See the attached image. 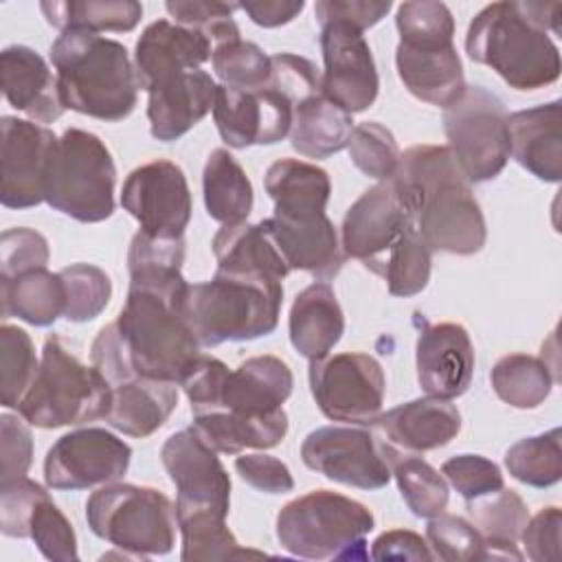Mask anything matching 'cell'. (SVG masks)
Wrapping results in <instances>:
<instances>
[{
  "mask_svg": "<svg viewBox=\"0 0 562 562\" xmlns=\"http://www.w3.org/2000/svg\"><path fill=\"white\" fill-rule=\"evenodd\" d=\"M393 178L404 189L413 224L430 250L465 257L485 246V217L448 145L408 147Z\"/></svg>",
  "mask_w": 562,
  "mask_h": 562,
  "instance_id": "cell-1",
  "label": "cell"
},
{
  "mask_svg": "<svg viewBox=\"0 0 562 562\" xmlns=\"http://www.w3.org/2000/svg\"><path fill=\"white\" fill-rule=\"evenodd\" d=\"M59 99L66 110L123 121L138 99V79L127 48L88 31H64L50 44Z\"/></svg>",
  "mask_w": 562,
  "mask_h": 562,
  "instance_id": "cell-2",
  "label": "cell"
},
{
  "mask_svg": "<svg viewBox=\"0 0 562 562\" xmlns=\"http://www.w3.org/2000/svg\"><path fill=\"white\" fill-rule=\"evenodd\" d=\"M281 303L279 279L215 270L211 281L187 288L184 318L200 347H217L272 334Z\"/></svg>",
  "mask_w": 562,
  "mask_h": 562,
  "instance_id": "cell-3",
  "label": "cell"
},
{
  "mask_svg": "<svg viewBox=\"0 0 562 562\" xmlns=\"http://www.w3.org/2000/svg\"><path fill=\"white\" fill-rule=\"evenodd\" d=\"M465 53L490 66L514 90H538L558 81L560 48L529 20L520 2H492L468 26Z\"/></svg>",
  "mask_w": 562,
  "mask_h": 562,
  "instance_id": "cell-4",
  "label": "cell"
},
{
  "mask_svg": "<svg viewBox=\"0 0 562 562\" xmlns=\"http://www.w3.org/2000/svg\"><path fill=\"white\" fill-rule=\"evenodd\" d=\"M110 400L112 391L103 373L94 364H83L59 336H48L37 375L18 406V415L35 428L79 426L105 419Z\"/></svg>",
  "mask_w": 562,
  "mask_h": 562,
  "instance_id": "cell-5",
  "label": "cell"
},
{
  "mask_svg": "<svg viewBox=\"0 0 562 562\" xmlns=\"http://www.w3.org/2000/svg\"><path fill=\"white\" fill-rule=\"evenodd\" d=\"M373 525L367 505L329 490H314L281 507L277 540L296 558L364 560L369 555L364 538Z\"/></svg>",
  "mask_w": 562,
  "mask_h": 562,
  "instance_id": "cell-6",
  "label": "cell"
},
{
  "mask_svg": "<svg viewBox=\"0 0 562 562\" xmlns=\"http://www.w3.org/2000/svg\"><path fill=\"white\" fill-rule=\"evenodd\" d=\"M86 520L94 536L134 560L165 555L176 542V505L154 487L108 483L86 501Z\"/></svg>",
  "mask_w": 562,
  "mask_h": 562,
  "instance_id": "cell-7",
  "label": "cell"
},
{
  "mask_svg": "<svg viewBox=\"0 0 562 562\" xmlns=\"http://www.w3.org/2000/svg\"><path fill=\"white\" fill-rule=\"evenodd\" d=\"M116 167L105 143L86 130H66L55 145L44 202L86 224L103 222L114 213Z\"/></svg>",
  "mask_w": 562,
  "mask_h": 562,
  "instance_id": "cell-8",
  "label": "cell"
},
{
  "mask_svg": "<svg viewBox=\"0 0 562 562\" xmlns=\"http://www.w3.org/2000/svg\"><path fill=\"white\" fill-rule=\"evenodd\" d=\"M448 149L470 182L496 178L509 160L507 110L498 94L483 86L465 92L443 110Z\"/></svg>",
  "mask_w": 562,
  "mask_h": 562,
  "instance_id": "cell-9",
  "label": "cell"
},
{
  "mask_svg": "<svg viewBox=\"0 0 562 562\" xmlns=\"http://www.w3.org/2000/svg\"><path fill=\"white\" fill-rule=\"evenodd\" d=\"M310 391L325 417L367 426L382 415L386 378L369 353H327L310 360Z\"/></svg>",
  "mask_w": 562,
  "mask_h": 562,
  "instance_id": "cell-10",
  "label": "cell"
},
{
  "mask_svg": "<svg viewBox=\"0 0 562 562\" xmlns=\"http://www.w3.org/2000/svg\"><path fill=\"white\" fill-rule=\"evenodd\" d=\"M303 463L329 481L380 490L391 481L386 441L358 426H323L312 430L301 443Z\"/></svg>",
  "mask_w": 562,
  "mask_h": 562,
  "instance_id": "cell-11",
  "label": "cell"
},
{
  "mask_svg": "<svg viewBox=\"0 0 562 562\" xmlns=\"http://www.w3.org/2000/svg\"><path fill=\"white\" fill-rule=\"evenodd\" d=\"M121 206L156 239H180L191 220V191L182 169L171 160L136 167L123 182Z\"/></svg>",
  "mask_w": 562,
  "mask_h": 562,
  "instance_id": "cell-12",
  "label": "cell"
},
{
  "mask_svg": "<svg viewBox=\"0 0 562 562\" xmlns=\"http://www.w3.org/2000/svg\"><path fill=\"white\" fill-rule=\"evenodd\" d=\"M132 448L105 428H79L61 435L46 452L44 481L50 490H86L123 479Z\"/></svg>",
  "mask_w": 562,
  "mask_h": 562,
  "instance_id": "cell-13",
  "label": "cell"
},
{
  "mask_svg": "<svg viewBox=\"0 0 562 562\" xmlns=\"http://www.w3.org/2000/svg\"><path fill=\"white\" fill-rule=\"evenodd\" d=\"M213 119L222 140L233 149L274 145L290 136L294 101L272 79L257 90L217 86Z\"/></svg>",
  "mask_w": 562,
  "mask_h": 562,
  "instance_id": "cell-14",
  "label": "cell"
},
{
  "mask_svg": "<svg viewBox=\"0 0 562 562\" xmlns=\"http://www.w3.org/2000/svg\"><path fill=\"white\" fill-rule=\"evenodd\" d=\"M411 224L413 211L404 189L395 178L382 180L347 209L340 228L342 252L375 270Z\"/></svg>",
  "mask_w": 562,
  "mask_h": 562,
  "instance_id": "cell-15",
  "label": "cell"
},
{
  "mask_svg": "<svg viewBox=\"0 0 562 562\" xmlns=\"http://www.w3.org/2000/svg\"><path fill=\"white\" fill-rule=\"evenodd\" d=\"M321 50H323V94L349 114L364 112L373 105L380 77L375 61L362 31L347 22L321 24Z\"/></svg>",
  "mask_w": 562,
  "mask_h": 562,
  "instance_id": "cell-16",
  "label": "cell"
},
{
  "mask_svg": "<svg viewBox=\"0 0 562 562\" xmlns=\"http://www.w3.org/2000/svg\"><path fill=\"white\" fill-rule=\"evenodd\" d=\"M160 459L178 492L176 514L213 509L228 516L231 476L217 452L191 426L162 443Z\"/></svg>",
  "mask_w": 562,
  "mask_h": 562,
  "instance_id": "cell-17",
  "label": "cell"
},
{
  "mask_svg": "<svg viewBox=\"0 0 562 562\" xmlns=\"http://www.w3.org/2000/svg\"><path fill=\"white\" fill-rule=\"evenodd\" d=\"M0 132L2 206H37L40 202H44L46 176L57 145V136L46 125L15 116H2Z\"/></svg>",
  "mask_w": 562,
  "mask_h": 562,
  "instance_id": "cell-18",
  "label": "cell"
},
{
  "mask_svg": "<svg viewBox=\"0 0 562 562\" xmlns=\"http://www.w3.org/2000/svg\"><path fill=\"white\" fill-rule=\"evenodd\" d=\"M417 382L430 397L454 400L463 395L474 373V347L470 334L457 323H428L415 347Z\"/></svg>",
  "mask_w": 562,
  "mask_h": 562,
  "instance_id": "cell-19",
  "label": "cell"
},
{
  "mask_svg": "<svg viewBox=\"0 0 562 562\" xmlns=\"http://www.w3.org/2000/svg\"><path fill=\"white\" fill-rule=\"evenodd\" d=\"M149 132L162 143L184 136L215 105L217 83L202 70H184L156 81L147 90Z\"/></svg>",
  "mask_w": 562,
  "mask_h": 562,
  "instance_id": "cell-20",
  "label": "cell"
},
{
  "mask_svg": "<svg viewBox=\"0 0 562 562\" xmlns=\"http://www.w3.org/2000/svg\"><path fill=\"white\" fill-rule=\"evenodd\" d=\"M292 386V371L281 358L252 356L237 369H228L217 400L209 411H226L241 417H270L283 411V402L290 397Z\"/></svg>",
  "mask_w": 562,
  "mask_h": 562,
  "instance_id": "cell-21",
  "label": "cell"
},
{
  "mask_svg": "<svg viewBox=\"0 0 562 562\" xmlns=\"http://www.w3.org/2000/svg\"><path fill=\"white\" fill-rule=\"evenodd\" d=\"M211 55L213 42L200 29L156 20L140 33L134 48L138 88L147 92L156 81L169 75L200 68Z\"/></svg>",
  "mask_w": 562,
  "mask_h": 562,
  "instance_id": "cell-22",
  "label": "cell"
},
{
  "mask_svg": "<svg viewBox=\"0 0 562 562\" xmlns=\"http://www.w3.org/2000/svg\"><path fill=\"white\" fill-rule=\"evenodd\" d=\"M261 224L274 239L290 270L310 272L318 281H327L340 272L345 252L327 213L307 220L272 215L261 220Z\"/></svg>",
  "mask_w": 562,
  "mask_h": 562,
  "instance_id": "cell-23",
  "label": "cell"
},
{
  "mask_svg": "<svg viewBox=\"0 0 562 562\" xmlns=\"http://www.w3.org/2000/svg\"><path fill=\"white\" fill-rule=\"evenodd\" d=\"M2 92L11 108L24 112L35 123H53L64 114L57 77L40 53L13 44L0 53Z\"/></svg>",
  "mask_w": 562,
  "mask_h": 562,
  "instance_id": "cell-24",
  "label": "cell"
},
{
  "mask_svg": "<svg viewBox=\"0 0 562 562\" xmlns=\"http://www.w3.org/2000/svg\"><path fill=\"white\" fill-rule=\"evenodd\" d=\"M562 103L507 114L509 156L538 180L560 182L562 178Z\"/></svg>",
  "mask_w": 562,
  "mask_h": 562,
  "instance_id": "cell-25",
  "label": "cell"
},
{
  "mask_svg": "<svg viewBox=\"0 0 562 562\" xmlns=\"http://www.w3.org/2000/svg\"><path fill=\"white\" fill-rule=\"evenodd\" d=\"M384 441L406 452H426L448 446L461 430V413L450 400L419 397L382 413L375 422Z\"/></svg>",
  "mask_w": 562,
  "mask_h": 562,
  "instance_id": "cell-26",
  "label": "cell"
},
{
  "mask_svg": "<svg viewBox=\"0 0 562 562\" xmlns=\"http://www.w3.org/2000/svg\"><path fill=\"white\" fill-rule=\"evenodd\" d=\"M395 68L404 88L419 101L448 108L468 88L454 44L395 48Z\"/></svg>",
  "mask_w": 562,
  "mask_h": 562,
  "instance_id": "cell-27",
  "label": "cell"
},
{
  "mask_svg": "<svg viewBox=\"0 0 562 562\" xmlns=\"http://www.w3.org/2000/svg\"><path fill=\"white\" fill-rule=\"evenodd\" d=\"M112 400L105 422L130 437H149L165 426L178 406L176 382L127 375L110 384Z\"/></svg>",
  "mask_w": 562,
  "mask_h": 562,
  "instance_id": "cell-28",
  "label": "cell"
},
{
  "mask_svg": "<svg viewBox=\"0 0 562 562\" xmlns=\"http://www.w3.org/2000/svg\"><path fill=\"white\" fill-rule=\"evenodd\" d=\"M290 342L307 360L325 358L345 334V314L329 283L301 290L290 307Z\"/></svg>",
  "mask_w": 562,
  "mask_h": 562,
  "instance_id": "cell-29",
  "label": "cell"
},
{
  "mask_svg": "<svg viewBox=\"0 0 562 562\" xmlns=\"http://www.w3.org/2000/svg\"><path fill=\"white\" fill-rule=\"evenodd\" d=\"M263 187L274 202V215L288 220L323 215L331 193L327 171L296 158L272 162L266 171Z\"/></svg>",
  "mask_w": 562,
  "mask_h": 562,
  "instance_id": "cell-30",
  "label": "cell"
},
{
  "mask_svg": "<svg viewBox=\"0 0 562 562\" xmlns=\"http://www.w3.org/2000/svg\"><path fill=\"white\" fill-rule=\"evenodd\" d=\"M211 246L217 270L224 272L263 274L279 281L292 272L261 222H239L222 226L215 233Z\"/></svg>",
  "mask_w": 562,
  "mask_h": 562,
  "instance_id": "cell-31",
  "label": "cell"
},
{
  "mask_svg": "<svg viewBox=\"0 0 562 562\" xmlns=\"http://www.w3.org/2000/svg\"><path fill=\"white\" fill-rule=\"evenodd\" d=\"M191 428L220 454H239L246 448H274L288 432V415L279 411L270 417H241L226 411L193 415Z\"/></svg>",
  "mask_w": 562,
  "mask_h": 562,
  "instance_id": "cell-32",
  "label": "cell"
},
{
  "mask_svg": "<svg viewBox=\"0 0 562 562\" xmlns=\"http://www.w3.org/2000/svg\"><path fill=\"white\" fill-rule=\"evenodd\" d=\"M0 305L2 316H18L29 325L48 327L64 316V281L59 272H48L46 268L0 277Z\"/></svg>",
  "mask_w": 562,
  "mask_h": 562,
  "instance_id": "cell-33",
  "label": "cell"
},
{
  "mask_svg": "<svg viewBox=\"0 0 562 562\" xmlns=\"http://www.w3.org/2000/svg\"><path fill=\"white\" fill-rule=\"evenodd\" d=\"M351 130V114L329 101L321 90L294 108L290 145L301 156L327 158L347 147Z\"/></svg>",
  "mask_w": 562,
  "mask_h": 562,
  "instance_id": "cell-34",
  "label": "cell"
},
{
  "mask_svg": "<svg viewBox=\"0 0 562 562\" xmlns=\"http://www.w3.org/2000/svg\"><path fill=\"white\" fill-rule=\"evenodd\" d=\"M204 206L222 226L246 222L252 211V184L228 149H213L202 171Z\"/></svg>",
  "mask_w": 562,
  "mask_h": 562,
  "instance_id": "cell-35",
  "label": "cell"
},
{
  "mask_svg": "<svg viewBox=\"0 0 562 562\" xmlns=\"http://www.w3.org/2000/svg\"><path fill=\"white\" fill-rule=\"evenodd\" d=\"M40 11L46 22L64 31L125 33L136 29L143 18V4L134 0H44Z\"/></svg>",
  "mask_w": 562,
  "mask_h": 562,
  "instance_id": "cell-36",
  "label": "cell"
},
{
  "mask_svg": "<svg viewBox=\"0 0 562 562\" xmlns=\"http://www.w3.org/2000/svg\"><path fill=\"white\" fill-rule=\"evenodd\" d=\"M386 457L391 463V474L397 481L400 494L417 518H432L446 509L450 490L443 474H439L419 454L400 450L389 441Z\"/></svg>",
  "mask_w": 562,
  "mask_h": 562,
  "instance_id": "cell-37",
  "label": "cell"
},
{
  "mask_svg": "<svg viewBox=\"0 0 562 562\" xmlns=\"http://www.w3.org/2000/svg\"><path fill=\"white\" fill-rule=\"evenodd\" d=\"M494 393L514 408H538L555 382L549 364L529 353L503 356L490 373Z\"/></svg>",
  "mask_w": 562,
  "mask_h": 562,
  "instance_id": "cell-38",
  "label": "cell"
},
{
  "mask_svg": "<svg viewBox=\"0 0 562 562\" xmlns=\"http://www.w3.org/2000/svg\"><path fill=\"white\" fill-rule=\"evenodd\" d=\"M176 518H178V531L182 536L180 558L184 562L261 555L259 551L239 547L237 538L226 527V516L220 512L193 509V512L176 514Z\"/></svg>",
  "mask_w": 562,
  "mask_h": 562,
  "instance_id": "cell-39",
  "label": "cell"
},
{
  "mask_svg": "<svg viewBox=\"0 0 562 562\" xmlns=\"http://www.w3.org/2000/svg\"><path fill=\"white\" fill-rule=\"evenodd\" d=\"M432 250L417 233L415 224L406 226L400 239L375 266V274L386 281V288L393 296H415L419 294L430 279Z\"/></svg>",
  "mask_w": 562,
  "mask_h": 562,
  "instance_id": "cell-40",
  "label": "cell"
},
{
  "mask_svg": "<svg viewBox=\"0 0 562 562\" xmlns=\"http://www.w3.org/2000/svg\"><path fill=\"white\" fill-rule=\"evenodd\" d=\"M505 468L509 474L531 487H551L562 476L560 428L525 437L505 452Z\"/></svg>",
  "mask_w": 562,
  "mask_h": 562,
  "instance_id": "cell-41",
  "label": "cell"
},
{
  "mask_svg": "<svg viewBox=\"0 0 562 562\" xmlns=\"http://www.w3.org/2000/svg\"><path fill=\"white\" fill-rule=\"evenodd\" d=\"M40 369L31 336L18 325L0 327V400L4 408H18Z\"/></svg>",
  "mask_w": 562,
  "mask_h": 562,
  "instance_id": "cell-42",
  "label": "cell"
},
{
  "mask_svg": "<svg viewBox=\"0 0 562 562\" xmlns=\"http://www.w3.org/2000/svg\"><path fill=\"white\" fill-rule=\"evenodd\" d=\"M468 512L472 525L481 531L485 540L516 542L529 520V509L525 501L514 492L501 487L498 492L468 501Z\"/></svg>",
  "mask_w": 562,
  "mask_h": 562,
  "instance_id": "cell-43",
  "label": "cell"
},
{
  "mask_svg": "<svg viewBox=\"0 0 562 562\" xmlns=\"http://www.w3.org/2000/svg\"><path fill=\"white\" fill-rule=\"evenodd\" d=\"M211 64L222 86L239 90H257L270 79V57L255 44L241 37L226 40L213 48Z\"/></svg>",
  "mask_w": 562,
  "mask_h": 562,
  "instance_id": "cell-44",
  "label": "cell"
},
{
  "mask_svg": "<svg viewBox=\"0 0 562 562\" xmlns=\"http://www.w3.org/2000/svg\"><path fill=\"white\" fill-rule=\"evenodd\" d=\"M59 277L66 290V321L88 323L108 307L112 296V281L99 266L72 263L59 270Z\"/></svg>",
  "mask_w": 562,
  "mask_h": 562,
  "instance_id": "cell-45",
  "label": "cell"
},
{
  "mask_svg": "<svg viewBox=\"0 0 562 562\" xmlns=\"http://www.w3.org/2000/svg\"><path fill=\"white\" fill-rule=\"evenodd\" d=\"M347 149L351 162L362 173L380 182L395 176L402 156L393 132L378 121H364L353 125Z\"/></svg>",
  "mask_w": 562,
  "mask_h": 562,
  "instance_id": "cell-46",
  "label": "cell"
},
{
  "mask_svg": "<svg viewBox=\"0 0 562 562\" xmlns=\"http://www.w3.org/2000/svg\"><path fill=\"white\" fill-rule=\"evenodd\" d=\"M400 44L406 46H441L452 44L454 20L443 2L422 0L402 2L395 13Z\"/></svg>",
  "mask_w": 562,
  "mask_h": 562,
  "instance_id": "cell-47",
  "label": "cell"
},
{
  "mask_svg": "<svg viewBox=\"0 0 562 562\" xmlns=\"http://www.w3.org/2000/svg\"><path fill=\"white\" fill-rule=\"evenodd\" d=\"M428 520L426 542L435 558L448 562L483 560V536L470 520L443 512Z\"/></svg>",
  "mask_w": 562,
  "mask_h": 562,
  "instance_id": "cell-48",
  "label": "cell"
},
{
  "mask_svg": "<svg viewBox=\"0 0 562 562\" xmlns=\"http://www.w3.org/2000/svg\"><path fill=\"white\" fill-rule=\"evenodd\" d=\"M169 18L180 26L200 29L213 42V48L226 40L239 37L233 13L239 2H204V0H169L165 2Z\"/></svg>",
  "mask_w": 562,
  "mask_h": 562,
  "instance_id": "cell-49",
  "label": "cell"
},
{
  "mask_svg": "<svg viewBox=\"0 0 562 562\" xmlns=\"http://www.w3.org/2000/svg\"><path fill=\"white\" fill-rule=\"evenodd\" d=\"M29 538L40 553L55 562L77 560V536L70 520L59 512L50 496L42 498L29 522Z\"/></svg>",
  "mask_w": 562,
  "mask_h": 562,
  "instance_id": "cell-50",
  "label": "cell"
},
{
  "mask_svg": "<svg viewBox=\"0 0 562 562\" xmlns=\"http://www.w3.org/2000/svg\"><path fill=\"white\" fill-rule=\"evenodd\" d=\"M441 474L465 501H474L505 487L501 468L481 454H457L443 461Z\"/></svg>",
  "mask_w": 562,
  "mask_h": 562,
  "instance_id": "cell-51",
  "label": "cell"
},
{
  "mask_svg": "<svg viewBox=\"0 0 562 562\" xmlns=\"http://www.w3.org/2000/svg\"><path fill=\"white\" fill-rule=\"evenodd\" d=\"M48 492L22 476L11 483H0V529L9 538H29V522L31 516L42 498H46Z\"/></svg>",
  "mask_w": 562,
  "mask_h": 562,
  "instance_id": "cell-52",
  "label": "cell"
},
{
  "mask_svg": "<svg viewBox=\"0 0 562 562\" xmlns=\"http://www.w3.org/2000/svg\"><path fill=\"white\" fill-rule=\"evenodd\" d=\"M50 257L48 241L33 228H9L0 235V277H13L24 270L46 268Z\"/></svg>",
  "mask_w": 562,
  "mask_h": 562,
  "instance_id": "cell-53",
  "label": "cell"
},
{
  "mask_svg": "<svg viewBox=\"0 0 562 562\" xmlns=\"http://www.w3.org/2000/svg\"><path fill=\"white\" fill-rule=\"evenodd\" d=\"M29 422L20 415L2 413L0 415V457H2V470H0V483H11L22 476H26L31 463H33V437Z\"/></svg>",
  "mask_w": 562,
  "mask_h": 562,
  "instance_id": "cell-54",
  "label": "cell"
},
{
  "mask_svg": "<svg viewBox=\"0 0 562 562\" xmlns=\"http://www.w3.org/2000/svg\"><path fill=\"white\" fill-rule=\"evenodd\" d=\"M235 472L244 483L266 494H285L294 487L290 468L270 454H241L235 459Z\"/></svg>",
  "mask_w": 562,
  "mask_h": 562,
  "instance_id": "cell-55",
  "label": "cell"
},
{
  "mask_svg": "<svg viewBox=\"0 0 562 562\" xmlns=\"http://www.w3.org/2000/svg\"><path fill=\"white\" fill-rule=\"evenodd\" d=\"M560 527H562V514L558 507H544L533 518H529L520 533L527 558L533 562H558Z\"/></svg>",
  "mask_w": 562,
  "mask_h": 562,
  "instance_id": "cell-56",
  "label": "cell"
},
{
  "mask_svg": "<svg viewBox=\"0 0 562 562\" xmlns=\"http://www.w3.org/2000/svg\"><path fill=\"white\" fill-rule=\"evenodd\" d=\"M391 7L389 0H318L314 4V15L318 24L336 20L364 31L378 24Z\"/></svg>",
  "mask_w": 562,
  "mask_h": 562,
  "instance_id": "cell-57",
  "label": "cell"
},
{
  "mask_svg": "<svg viewBox=\"0 0 562 562\" xmlns=\"http://www.w3.org/2000/svg\"><path fill=\"white\" fill-rule=\"evenodd\" d=\"M373 560H432L428 542L408 529H391L380 533L373 540L371 553Z\"/></svg>",
  "mask_w": 562,
  "mask_h": 562,
  "instance_id": "cell-58",
  "label": "cell"
},
{
  "mask_svg": "<svg viewBox=\"0 0 562 562\" xmlns=\"http://www.w3.org/2000/svg\"><path fill=\"white\" fill-rule=\"evenodd\" d=\"M239 9L246 11V15L263 26V29H274L290 24L303 9V0H246L239 2Z\"/></svg>",
  "mask_w": 562,
  "mask_h": 562,
  "instance_id": "cell-59",
  "label": "cell"
}]
</instances>
